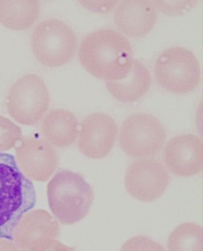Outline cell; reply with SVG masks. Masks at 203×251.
Returning a JSON list of instances; mask_svg holds the SVG:
<instances>
[{
    "label": "cell",
    "instance_id": "1",
    "mask_svg": "<svg viewBox=\"0 0 203 251\" xmlns=\"http://www.w3.org/2000/svg\"><path fill=\"white\" fill-rule=\"evenodd\" d=\"M131 51L129 41L120 32L101 29L83 39L79 57L82 65L94 76L116 81L130 71L133 60Z\"/></svg>",
    "mask_w": 203,
    "mask_h": 251
},
{
    "label": "cell",
    "instance_id": "2",
    "mask_svg": "<svg viewBox=\"0 0 203 251\" xmlns=\"http://www.w3.org/2000/svg\"><path fill=\"white\" fill-rule=\"evenodd\" d=\"M36 200L32 182L10 154L0 151V238L12 240L14 231Z\"/></svg>",
    "mask_w": 203,
    "mask_h": 251
},
{
    "label": "cell",
    "instance_id": "3",
    "mask_svg": "<svg viewBox=\"0 0 203 251\" xmlns=\"http://www.w3.org/2000/svg\"><path fill=\"white\" fill-rule=\"evenodd\" d=\"M50 208L63 224L72 225L84 218L90 209L93 193L80 174L69 170L57 173L47 185Z\"/></svg>",
    "mask_w": 203,
    "mask_h": 251
},
{
    "label": "cell",
    "instance_id": "4",
    "mask_svg": "<svg viewBox=\"0 0 203 251\" xmlns=\"http://www.w3.org/2000/svg\"><path fill=\"white\" fill-rule=\"evenodd\" d=\"M77 45L73 30L58 19L40 23L31 35L33 53L41 64L47 67H58L68 62L75 54Z\"/></svg>",
    "mask_w": 203,
    "mask_h": 251
},
{
    "label": "cell",
    "instance_id": "5",
    "mask_svg": "<svg viewBox=\"0 0 203 251\" xmlns=\"http://www.w3.org/2000/svg\"><path fill=\"white\" fill-rule=\"evenodd\" d=\"M154 74L159 84L174 93H186L195 89L201 78L199 61L188 49L174 46L165 50L158 57Z\"/></svg>",
    "mask_w": 203,
    "mask_h": 251
},
{
    "label": "cell",
    "instance_id": "6",
    "mask_svg": "<svg viewBox=\"0 0 203 251\" xmlns=\"http://www.w3.org/2000/svg\"><path fill=\"white\" fill-rule=\"evenodd\" d=\"M166 138L162 123L145 113L130 115L123 122L119 134L121 149L132 158L148 157L161 150Z\"/></svg>",
    "mask_w": 203,
    "mask_h": 251
},
{
    "label": "cell",
    "instance_id": "7",
    "mask_svg": "<svg viewBox=\"0 0 203 251\" xmlns=\"http://www.w3.org/2000/svg\"><path fill=\"white\" fill-rule=\"evenodd\" d=\"M50 98L41 77L27 74L12 85L6 97V106L10 116L26 125L38 123L47 110Z\"/></svg>",
    "mask_w": 203,
    "mask_h": 251
},
{
    "label": "cell",
    "instance_id": "8",
    "mask_svg": "<svg viewBox=\"0 0 203 251\" xmlns=\"http://www.w3.org/2000/svg\"><path fill=\"white\" fill-rule=\"evenodd\" d=\"M170 176L164 165L154 158H144L133 162L128 167L124 183L127 192L143 202L157 200L169 183Z\"/></svg>",
    "mask_w": 203,
    "mask_h": 251
},
{
    "label": "cell",
    "instance_id": "9",
    "mask_svg": "<svg viewBox=\"0 0 203 251\" xmlns=\"http://www.w3.org/2000/svg\"><path fill=\"white\" fill-rule=\"evenodd\" d=\"M117 131L116 124L110 116L101 112L92 113L82 123L79 150L89 158H103L111 151Z\"/></svg>",
    "mask_w": 203,
    "mask_h": 251
},
{
    "label": "cell",
    "instance_id": "10",
    "mask_svg": "<svg viewBox=\"0 0 203 251\" xmlns=\"http://www.w3.org/2000/svg\"><path fill=\"white\" fill-rule=\"evenodd\" d=\"M163 156L174 174L182 177L197 175L203 168L202 140L192 134L175 136L167 143Z\"/></svg>",
    "mask_w": 203,
    "mask_h": 251
},
{
    "label": "cell",
    "instance_id": "11",
    "mask_svg": "<svg viewBox=\"0 0 203 251\" xmlns=\"http://www.w3.org/2000/svg\"><path fill=\"white\" fill-rule=\"evenodd\" d=\"M18 164L26 176L34 180L45 181L57 166L56 152L43 139L26 137L16 148Z\"/></svg>",
    "mask_w": 203,
    "mask_h": 251
},
{
    "label": "cell",
    "instance_id": "12",
    "mask_svg": "<svg viewBox=\"0 0 203 251\" xmlns=\"http://www.w3.org/2000/svg\"><path fill=\"white\" fill-rule=\"evenodd\" d=\"M156 19L154 4L145 0H123L117 6L114 14L117 28L134 37L146 35L153 27Z\"/></svg>",
    "mask_w": 203,
    "mask_h": 251
},
{
    "label": "cell",
    "instance_id": "13",
    "mask_svg": "<svg viewBox=\"0 0 203 251\" xmlns=\"http://www.w3.org/2000/svg\"><path fill=\"white\" fill-rule=\"evenodd\" d=\"M151 84V76L147 68L140 61L133 59L131 68L123 78L107 81L106 87L116 100L124 102L139 100L147 92Z\"/></svg>",
    "mask_w": 203,
    "mask_h": 251
},
{
    "label": "cell",
    "instance_id": "14",
    "mask_svg": "<svg viewBox=\"0 0 203 251\" xmlns=\"http://www.w3.org/2000/svg\"><path fill=\"white\" fill-rule=\"evenodd\" d=\"M41 132L47 140L56 146H69L78 134L77 118L68 110H52L44 119Z\"/></svg>",
    "mask_w": 203,
    "mask_h": 251
},
{
    "label": "cell",
    "instance_id": "15",
    "mask_svg": "<svg viewBox=\"0 0 203 251\" xmlns=\"http://www.w3.org/2000/svg\"><path fill=\"white\" fill-rule=\"evenodd\" d=\"M38 0H0V23L13 30L29 28L37 20Z\"/></svg>",
    "mask_w": 203,
    "mask_h": 251
},
{
    "label": "cell",
    "instance_id": "16",
    "mask_svg": "<svg viewBox=\"0 0 203 251\" xmlns=\"http://www.w3.org/2000/svg\"><path fill=\"white\" fill-rule=\"evenodd\" d=\"M169 251H203V227L195 223H184L172 231L167 240Z\"/></svg>",
    "mask_w": 203,
    "mask_h": 251
},
{
    "label": "cell",
    "instance_id": "17",
    "mask_svg": "<svg viewBox=\"0 0 203 251\" xmlns=\"http://www.w3.org/2000/svg\"><path fill=\"white\" fill-rule=\"evenodd\" d=\"M21 136L20 127L7 118L0 115V150L12 148Z\"/></svg>",
    "mask_w": 203,
    "mask_h": 251
},
{
    "label": "cell",
    "instance_id": "18",
    "mask_svg": "<svg viewBox=\"0 0 203 251\" xmlns=\"http://www.w3.org/2000/svg\"><path fill=\"white\" fill-rule=\"evenodd\" d=\"M197 0H154V6L162 13L169 16H177L189 11L196 5Z\"/></svg>",
    "mask_w": 203,
    "mask_h": 251
},
{
    "label": "cell",
    "instance_id": "19",
    "mask_svg": "<svg viewBox=\"0 0 203 251\" xmlns=\"http://www.w3.org/2000/svg\"><path fill=\"white\" fill-rule=\"evenodd\" d=\"M120 251H166L164 246L144 236H136L126 240Z\"/></svg>",
    "mask_w": 203,
    "mask_h": 251
},
{
    "label": "cell",
    "instance_id": "20",
    "mask_svg": "<svg viewBox=\"0 0 203 251\" xmlns=\"http://www.w3.org/2000/svg\"><path fill=\"white\" fill-rule=\"evenodd\" d=\"M117 0H80L79 2L86 8L96 12L107 13L111 11Z\"/></svg>",
    "mask_w": 203,
    "mask_h": 251
},
{
    "label": "cell",
    "instance_id": "21",
    "mask_svg": "<svg viewBox=\"0 0 203 251\" xmlns=\"http://www.w3.org/2000/svg\"><path fill=\"white\" fill-rule=\"evenodd\" d=\"M7 240L0 238V251H14V245Z\"/></svg>",
    "mask_w": 203,
    "mask_h": 251
}]
</instances>
